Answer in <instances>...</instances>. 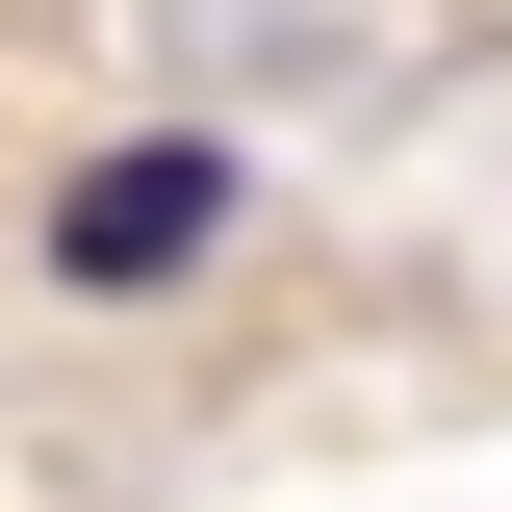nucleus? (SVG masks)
I'll use <instances>...</instances> for the list:
<instances>
[{"mask_svg": "<svg viewBox=\"0 0 512 512\" xmlns=\"http://www.w3.org/2000/svg\"><path fill=\"white\" fill-rule=\"evenodd\" d=\"M205 231H231V154H180V128H154V154H103V180L52 205V256H77V282H180Z\"/></svg>", "mask_w": 512, "mask_h": 512, "instance_id": "obj_1", "label": "nucleus"}]
</instances>
